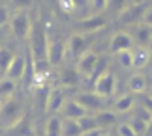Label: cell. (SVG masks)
I'll use <instances>...</instances> for the list:
<instances>
[{
  "mask_svg": "<svg viewBox=\"0 0 152 136\" xmlns=\"http://www.w3.org/2000/svg\"><path fill=\"white\" fill-rule=\"evenodd\" d=\"M26 117V108L15 95L10 99H4L2 108H0V129L10 131L17 123H21Z\"/></svg>",
  "mask_w": 152,
  "mask_h": 136,
  "instance_id": "6da1fadb",
  "label": "cell"
},
{
  "mask_svg": "<svg viewBox=\"0 0 152 136\" xmlns=\"http://www.w3.org/2000/svg\"><path fill=\"white\" fill-rule=\"evenodd\" d=\"M26 41H28V52H30L32 60L34 62L45 60L49 39H47V30H45V26L42 24V22H34L32 24Z\"/></svg>",
  "mask_w": 152,
  "mask_h": 136,
  "instance_id": "7a4b0ae2",
  "label": "cell"
},
{
  "mask_svg": "<svg viewBox=\"0 0 152 136\" xmlns=\"http://www.w3.org/2000/svg\"><path fill=\"white\" fill-rule=\"evenodd\" d=\"M10 32L15 39L19 41H26L28 39V34H30V28H32V21H30V15L26 11H13L10 17Z\"/></svg>",
  "mask_w": 152,
  "mask_h": 136,
  "instance_id": "3957f363",
  "label": "cell"
},
{
  "mask_svg": "<svg viewBox=\"0 0 152 136\" xmlns=\"http://www.w3.org/2000/svg\"><path fill=\"white\" fill-rule=\"evenodd\" d=\"M73 99L86 110V114H96V112L105 110V99L96 95L94 91H81Z\"/></svg>",
  "mask_w": 152,
  "mask_h": 136,
  "instance_id": "277c9868",
  "label": "cell"
},
{
  "mask_svg": "<svg viewBox=\"0 0 152 136\" xmlns=\"http://www.w3.org/2000/svg\"><path fill=\"white\" fill-rule=\"evenodd\" d=\"M92 88H94V93L96 95H100L103 99L111 97L116 90V78L115 75L111 73V71H105L102 76H98V78L92 82Z\"/></svg>",
  "mask_w": 152,
  "mask_h": 136,
  "instance_id": "5b68a950",
  "label": "cell"
},
{
  "mask_svg": "<svg viewBox=\"0 0 152 136\" xmlns=\"http://www.w3.org/2000/svg\"><path fill=\"white\" fill-rule=\"evenodd\" d=\"M98 60H100V56H98L94 50L85 52L79 60H75V67H73L75 73H77L81 78H90L92 73H94V69H96Z\"/></svg>",
  "mask_w": 152,
  "mask_h": 136,
  "instance_id": "8992f818",
  "label": "cell"
},
{
  "mask_svg": "<svg viewBox=\"0 0 152 136\" xmlns=\"http://www.w3.org/2000/svg\"><path fill=\"white\" fill-rule=\"evenodd\" d=\"M88 50H90L88 49V39H86V35L79 34V32L72 34L69 39L66 41V52L73 58V60H79V58Z\"/></svg>",
  "mask_w": 152,
  "mask_h": 136,
  "instance_id": "52a82bcc",
  "label": "cell"
},
{
  "mask_svg": "<svg viewBox=\"0 0 152 136\" xmlns=\"http://www.w3.org/2000/svg\"><path fill=\"white\" fill-rule=\"evenodd\" d=\"M66 41L62 39H53L47 45V54H45V60L51 67H56L66 60Z\"/></svg>",
  "mask_w": 152,
  "mask_h": 136,
  "instance_id": "ba28073f",
  "label": "cell"
},
{
  "mask_svg": "<svg viewBox=\"0 0 152 136\" xmlns=\"http://www.w3.org/2000/svg\"><path fill=\"white\" fill-rule=\"evenodd\" d=\"M133 47H135L133 37H132V34H128V32H116V34L111 35V39H109V52L111 54L132 50Z\"/></svg>",
  "mask_w": 152,
  "mask_h": 136,
  "instance_id": "9c48e42d",
  "label": "cell"
},
{
  "mask_svg": "<svg viewBox=\"0 0 152 136\" xmlns=\"http://www.w3.org/2000/svg\"><path fill=\"white\" fill-rule=\"evenodd\" d=\"M25 73H26V56L23 54H15L11 63L8 65L4 73V78H8L11 82H19L25 78Z\"/></svg>",
  "mask_w": 152,
  "mask_h": 136,
  "instance_id": "30bf717a",
  "label": "cell"
},
{
  "mask_svg": "<svg viewBox=\"0 0 152 136\" xmlns=\"http://www.w3.org/2000/svg\"><path fill=\"white\" fill-rule=\"evenodd\" d=\"M107 24V19L105 15H86V17H81L77 21V28H79V34H92V32H98Z\"/></svg>",
  "mask_w": 152,
  "mask_h": 136,
  "instance_id": "8fae6325",
  "label": "cell"
},
{
  "mask_svg": "<svg viewBox=\"0 0 152 136\" xmlns=\"http://www.w3.org/2000/svg\"><path fill=\"white\" fill-rule=\"evenodd\" d=\"M66 101H68V95H66V90H64V88H51L45 112L51 114V116H58V112L62 110V106Z\"/></svg>",
  "mask_w": 152,
  "mask_h": 136,
  "instance_id": "7c38bea8",
  "label": "cell"
},
{
  "mask_svg": "<svg viewBox=\"0 0 152 136\" xmlns=\"http://www.w3.org/2000/svg\"><path fill=\"white\" fill-rule=\"evenodd\" d=\"M58 116H60L62 119H73V121H77L79 117L86 116V110H85L83 106H81V104L72 97V99H68V101L64 103L62 110L58 112Z\"/></svg>",
  "mask_w": 152,
  "mask_h": 136,
  "instance_id": "4fadbf2b",
  "label": "cell"
},
{
  "mask_svg": "<svg viewBox=\"0 0 152 136\" xmlns=\"http://www.w3.org/2000/svg\"><path fill=\"white\" fill-rule=\"evenodd\" d=\"M133 43H137V47H141V49H148L152 45V28L145 26L143 22L141 24L135 26V32H133Z\"/></svg>",
  "mask_w": 152,
  "mask_h": 136,
  "instance_id": "5bb4252c",
  "label": "cell"
},
{
  "mask_svg": "<svg viewBox=\"0 0 152 136\" xmlns=\"http://www.w3.org/2000/svg\"><path fill=\"white\" fill-rule=\"evenodd\" d=\"M135 104H137L135 95H132L130 91L122 93V95L113 103V112H115L116 116H118V114H128L130 110H133V106H135Z\"/></svg>",
  "mask_w": 152,
  "mask_h": 136,
  "instance_id": "9a60e30c",
  "label": "cell"
},
{
  "mask_svg": "<svg viewBox=\"0 0 152 136\" xmlns=\"http://www.w3.org/2000/svg\"><path fill=\"white\" fill-rule=\"evenodd\" d=\"M92 116H94V119H96L98 129H102V131L116 125V121H118V116H116L113 110H102V112H96V114H92Z\"/></svg>",
  "mask_w": 152,
  "mask_h": 136,
  "instance_id": "2e32d148",
  "label": "cell"
},
{
  "mask_svg": "<svg viewBox=\"0 0 152 136\" xmlns=\"http://www.w3.org/2000/svg\"><path fill=\"white\" fill-rule=\"evenodd\" d=\"M148 88V80L145 75H132L130 80H128V90H130L132 95H141V93L147 91Z\"/></svg>",
  "mask_w": 152,
  "mask_h": 136,
  "instance_id": "e0dca14e",
  "label": "cell"
},
{
  "mask_svg": "<svg viewBox=\"0 0 152 136\" xmlns=\"http://www.w3.org/2000/svg\"><path fill=\"white\" fill-rule=\"evenodd\" d=\"M34 88H36V90H34V104H36L38 110L45 112L51 88H49V84H39V86H34Z\"/></svg>",
  "mask_w": 152,
  "mask_h": 136,
  "instance_id": "ac0fdd59",
  "label": "cell"
},
{
  "mask_svg": "<svg viewBox=\"0 0 152 136\" xmlns=\"http://www.w3.org/2000/svg\"><path fill=\"white\" fill-rule=\"evenodd\" d=\"M60 88H75L79 84V80H81V76L75 73V69L73 67H68V69H62L60 71Z\"/></svg>",
  "mask_w": 152,
  "mask_h": 136,
  "instance_id": "d6986e66",
  "label": "cell"
},
{
  "mask_svg": "<svg viewBox=\"0 0 152 136\" xmlns=\"http://www.w3.org/2000/svg\"><path fill=\"white\" fill-rule=\"evenodd\" d=\"M132 60H133V69H141L150 62V50L141 49V47H133L132 49Z\"/></svg>",
  "mask_w": 152,
  "mask_h": 136,
  "instance_id": "ffe728a7",
  "label": "cell"
},
{
  "mask_svg": "<svg viewBox=\"0 0 152 136\" xmlns=\"http://www.w3.org/2000/svg\"><path fill=\"white\" fill-rule=\"evenodd\" d=\"M60 127H62V117L51 116L45 123V136H60Z\"/></svg>",
  "mask_w": 152,
  "mask_h": 136,
  "instance_id": "44dd1931",
  "label": "cell"
},
{
  "mask_svg": "<svg viewBox=\"0 0 152 136\" xmlns=\"http://www.w3.org/2000/svg\"><path fill=\"white\" fill-rule=\"evenodd\" d=\"M15 52L10 49L8 45H0V73H6V69H8V65L11 63V60H13Z\"/></svg>",
  "mask_w": 152,
  "mask_h": 136,
  "instance_id": "7402d4cb",
  "label": "cell"
},
{
  "mask_svg": "<svg viewBox=\"0 0 152 136\" xmlns=\"http://www.w3.org/2000/svg\"><path fill=\"white\" fill-rule=\"evenodd\" d=\"M60 136H81V129L77 125V121H73V119H62Z\"/></svg>",
  "mask_w": 152,
  "mask_h": 136,
  "instance_id": "603a6c76",
  "label": "cell"
},
{
  "mask_svg": "<svg viewBox=\"0 0 152 136\" xmlns=\"http://www.w3.org/2000/svg\"><path fill=\"white\" fill-rule=\"evenodd\" d=\"M15 91H17V82H11L8 78H2V80H0V97H2V99L13 97Z\"/></svg>",
  "mask_w": 152,
  "mask_h": 136,
  "instance_id": "cb8c5ba5",
  "label": "cell"
},
{
  "mask_svg": "<svg viewBox=\"0 0 152 136\" xmlns=\"http://www.w3.org/2000/svg\"><path fill=\"white\" fill-rule=\"evenodd\" d=\"M77 125H79V129H81V134L98 129L96 119H94V116H92V114H86V116H83V117H79V119H77Z\"/></svg>",
  "mask_w": 152,
  "mask_h": 136,
  "instance_id": "d4e9b609",
  "label": "cell"
},
{
  "mask_svg": "<svg viewBox=\"0 0 152 136\" xmlns=\"http://www.w3.org/2000/svg\"><path fill=\"white\" fill-rule=\"evenodd\" d=\"M116 56V62H118L120 67L124 69H132L133 67V60H132V50H124V52H118Z\"/></svg>",
  "mask_w": 152,
  "mask_h": 136,
  "instance_id": "484cf974",
  "label": "cell"
},
{
  "mask_svg": "<svg viewBox=\"0 0 152 136\" xmlns=\"http://www.w3.org/2000/svg\"><path fill=\"white\" fill-rule=\"evenodd\" d=\"M128 125L132 127V131L135 132L137 136H143L145 134V129H147V123L141 121V119H135V117H132V119L128 121Z\"/></svg>",
  "mask_w": 152,
  "mask_h": 136,
  "instance_id": "4316f807",
  "label": "cell"
},
{
  "mask_svg": "<svg viewBox=\"0 0 152 136\" xmlns=\"http://www.w3.org/2000/svg\"><path fill=\"white\" fill-rule=\"evenodd\" d=\"M10 17H11V11L6 4H0V28L6 26L10 22Z\"/></svg>",
  "mask_w": 152,
  "mask_h": 136,
  "instance_id": "83f0119b",
  "label": "cell"
},
{
  "mask_svg": "<svg viewBox=\"0 0 152 136\" xmlns=\"http://www.w3.org/2000/svg\"><path fill=\"white\" fill-rule=\"evenodd\" d=\"M116 134H118V136H137L135 132L132 131V127L128 125V123H120V125L116 127Z\"/></svg>",
  "mask_w": 152,
  "mask_h": 136,
  "instance_id": "f1b7e54d",
  "label": "cell"
},
{
  "mask_svg": "<svg viewBox=\"0 0 152 136\" xmlns=\"http://www.w3.org/2000/svg\"><path fill=\"white\" fill-rule=\"evenodd\" d=\"M141 21H143V24H145V26L152 28V6H148V8H145Z\"/></svg>",
  "mask_w": 152,
  "mask_h": 136,
  "instance_id": "f546056e",
  "label": "cell"
},
{
  "mask_svg": "<svg viewBox=\"0 0 152 136\" xmlns=\"http://www.w3.org/2000/svg\"><path fill=\"white\" fill-rule=\"evenodd\" d=\"M141 104L145 106V110L150 114V117H152V99H148V97H141Z\"/></svg>",
  "mask_w": 152,
  "mask_h": 136,
  "instance_id": "4dcf8cb0",
  "label": "cell"
},
{
  "mask_svg": "<svg viewBox=\"0 0 152 136\" xmlns=\"http://www.w3.org/2000/svg\"><path fill=\"white\" fill-rule=\"evenodd\" d=\"M105 131H102V129H94V131H88V132H83L81 136H102Z\"/></svg>",
  "mask_w": 152,
  "mask_h": 136,
  "instance_id": "1f68e13d",
  "label": "cell"
},
{
  "mask_svg": "<svg viewBox=\"0 0 152 136\" xmlns=\"http://www.w3.org/2000/svg\"><path fill=\"white\" fill-rule=\"evenodd\" d=\"M143 136H152V119L147 123V129H145V134Z\"/></svg>",
  "mask_w": 152,
  "mask_h": 136,
  "instance_id": "d6a6232c",
  "label": "cell"
},
{
  "mask_svg": "<svg viewBox=\"0 0 152 136\" xmlns=\"http://www.w3.org/2000/svg\"><path fill=\"white\" fill-rule=\"evenodd\" d=\"M147 97H148V99H152V86H148V88H147Z\"/></svg>",
  "mask_w": 152,
  "mask_h": 136,
  "instance_id": "836d02e7",
  "label": "cell"
},
{
  "mask_svg": "<svg viewBox=\"0 0 152 136\" xmlns=\"http://www.w3.org/2000/svg\"><path fill=\"white\" fill-rule=\"evenodd\" d=\"M2 103H4V99H2V97H0V108H2Z\"/></svg>",
  "mask_w": 152,
  "mask_h": 136,
  "instance_id": "e575fe53",
  "label": "cell"
},
{
  "mask_svg": "<svg viewBox=\"0 0 152 136\" xmlns=\"http://www.w3.org/2000/svg\"><path fill=\"white\" fill-rule=\"evenodd\" d=\"M102 136H113V134H109V132H103V134H102Z\"/></svg>",
  "mask_w": 152,
  "mask_h": 136,
  "instance_id": "d590c367",
  "label": "cell"
}]
</instances>
